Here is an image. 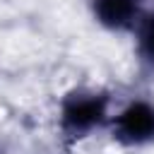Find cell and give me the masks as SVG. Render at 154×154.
Masks as SVG:
<instances>
[{
    "mask_svg": "<svg viewBox=\"0 0 154 154\" xmlns=\"http://www.w3.org/2000/svg\"><path fill=\"white\" fill-rule=\"evenodd\" d=\"M91 12L96 22L113 31L137 29L142 22V0H91Z\"/></svg>",
    "mask_w": 154,
    "mask_h": 154,
    "instance_id": "3957f363",
    "label": "cell"
},
{
    "mask_svg": "<svg viewBox=\"0 0 154 154\" xmlns=\"http://www.w3.org/2000/svg\"><path fill=\"white\" fill-rule=\"evenodd\" d=\"M137 48L144 60L154 63V14L142 17V22L137 24Z\"/></svg>",
    "mask_w": 154,
    "mask_h": 154,
    "instance_id": "277c9868",
    "label": "cell"
},
{
    "mask_svg": "<svg viewBox=\"0 0 154 154\" xmlns=\"http://www.w3.org/2000/svg\"><path fill=\"white\" fill-rule=\"evenodd\" d=\"M108 120V99L99 91L77 89L60 103V130L67 137H87Z\"/></svg>",
    "mask_w": 154,
    "mask_h": 154,
    "instance_id": "6da1fadb",
    "label": "cell"
},
{
    "mask_svg": "<svg viewBox=\"0 0 154 154\" xmlns=\"http://www.w3.org/2000/svg\"><path fill=\"white\" fill-rule=\"evenodd\" d=\"M111 135L125 147H142L154 142V103L135 99L111 118Z\"/></svg>",
    "mask_w": 154,
    "mask_h": 154,
    "instance_id": "7a4b0ae2",
    "label": "cell"
}]
</instances>
